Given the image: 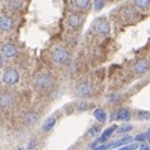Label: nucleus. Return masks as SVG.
I'll use <instances>...</instances> for the list:
<instances>
[{"mask_svg":"<svg viewBox=\"0 0 150 150\" xmlns=\"http://www.w3.org/2000/svg\"><path fill=\"white\" fill-rule=\"evenodd\" d=\"M34 85L37 88H39V90H48V88H51L53 85V78L51 74L40 72L37 74L34 78Z\"/></svg>","mask_w":150,"mask_h":150,"instance_id":"f257e3e1","label":"nucleus"},{"mask_svg":"<svg viewBox=\"0 0 150 150\" xmlns=\"http://www.w3.org/2000/svg\"><path fill=\"white\" fill-rule=\"evenodd\" d=\"M51 56L53 58V61L57 62V63H64V62L68 59L69 53L67 52V49L66 48L61 47V45H57V47H54L52 49Z\"/></svg>","mask_w":150,"mask_h":150,"instance_id":"f03ea898","label":"nucleus"},{"mask_svg":"<svg viewBox=\"0 0 150 150\" xmlns=\"http://www.w3.org/2000/svg\"><path fill=\"white\" fill-rule=\"evenodd\" d=\"M93 29L98 33V34L106 35V34H109V33H110L111 27H110V24H109L107 20H105V19H98V20H96V22H95Z\"/></svg>","mask_w":150,"mask_h":150,"instance_id":"7ed1b4c3","label":"nucleus"},{"mask_svg":"<svg viewBox=\"0 0 150 150\" xmlns=\"http://www.w3.org/2000/svg\"><path fill=\"white\" fill-rule=\"evenodd\" d=\"M3 81L6 85H15L19 81V73L15 69H8L3 74Z\"/></svg>","mask_w":150,"mask_h":150,"instance_id":"20e7f679","label":"nucleus"},{"mask_svg":"<svg viewBox=\"0 0 150 150\" xmlns=\"http://www.w3.org/2000/svg\"><path fill=\"white\" fill-rule=\"evenodd\" d=\"M82 23H83V16L80 14H71L68 16V24L71 28L77 29L82 25Z\"/></svg>","mask_w":150,"mask_h":150,"instance_id":"39448f33","label":"nucleus"},{"mask_svg":"<svg viewBox=\"0 0 150 150\" xmlns=\"http://www.w3.org/2000/svg\"><path fill=\"white\" fill-rule=\"evenodd\" d=\"M13 20H11L9 16H5V15H3V16H0V30H3V32H9L13 29Z\"/></svg>","mask_w":150,"mask_h":150,"instance_id":"423d86ee","label":"nucleus"},{"mask_svg":"<svg viewBox=\"0 0 150 150\" xmlns=\"http://www.w3.org/2000/svg\"><path fill=\"white\" fill-rule=\"evenodd\" d=\"M76 95L81 97H87L91 95V86L88 83H80L76 88Z\"/></svg>","mask_w":150,"mask_h":150,"instance_id":"0eeeda50","label":"nucleus"},{"mask_svg":"<svg viewBox=\"0 0 150 150\" xmlns=\"http://www.w3.org/2000/svg\"><path fill=\"white\" fill-rule=\"evenodd\" d=\"M148 69H149V62H148V59H145V58L139 59L134 66V71L136 73H144V72H146Z\"/></svg>","mask_w":150,"mask_h":150,"instance_id":"6e6552de","label":"nucleus"},{"mask_svg":"<svg viewBox=\"0 0 150 150\" xmlns=\"http://www.w3.org/2000/svg\"><path fill=\"white\" fill-rule=\"evenodd\" d=\"M14 98L13 96L8 92H1L0 93V106L1 107H9L11 106V103H13Z\"/></svg>","mask_w":150,"mask_h":150,"instance_id":"1a4fd4ad","label":"nucleus"},{"mask_svg":"<svg viewBox=\"0 0 150 150\" xmlns=\"http://www.w3.org/2000/svg\"><path fill=\"white\" fill-rule=\"evenodd\" d=\"M117 129V126L116 125H111L110 127H107L105 131L102 132V135L100 136V139H98V141H101V143H105V141H107L110 139V137L112 136V134L115 132V130Z\"/></svg>","mask_w":150,"mask_h":150,"instance_id":"9d476101","label":"nucleus"},{"mask_svg":"<svg viewBox=\"0 0 150 150\" xmlns=\"http://www.w3.org/2000/svg\"><path fill=\"white\" fill-rule=\"evenodd\" d=\"M1 49H3V54L8 58H11L16 54V48L13 44H4Z\"/></svg>","mask_w":150,"mask_h":150,"instance_id":"9b49d317","label":"nucleus"},{"mask_svg":"<svg viewBox=\"0 0 150 150\" xmlns=\"http://www.w3.org/2000/svg\"><path fill=\"white\" fill-rule=\"evenodd\" d=\"M93 117L97 120L100 124H102V122H105L107 120V114H106V111L103 109H96L93 111Z\"/></svg>","mask_w":150,"mask_h":150,"instance_id":"f8f14e48","label":"nucleus"},{"mask_svg":"<svg viewBox=\"0 0 150 150\" xmlns=\"http://www.w3.org/2000/svg\"><path fill=\"white\" fill-rule=\"evenodd\" d=\"M38 119H39L38 114H35V112H33V111L27 112L25 116H24V120H25V122H27V124H29V125L35 124L37 121H38Z\"/></svg>","mask_w":150,"mask_h":150,"instance_id":"ddd939ff","label":"nucleus"},{"mask_svg":"<svg viewBox=\"0 0 150 150\" xmlns=\"http://www.w3.org/2000/svg\"><path fill=\"white\" fill-rule=\"evenodd\" d=\"M132 140V137L131 136H125V137H122V139H120V140H117V141H115V143H112V144H110V148H119V146H125V145H129L130 144V141Z\"/></svg>","mask_w":150,"mask_h":150,"instance_id":"4468645a","label":"nucleus"},{"mask_svg":"<svg viewBox=\"0 0 150 150\" xmlns=\"http://www.w3.org/2000/svg\"><path fill=\"white\" fill-rule=\"evenodd\" d=\"M131 117V114H130V110L127 109H120L117 112V119L121 120V121H129Z\"/></svg>","mask_w":150,"mask_h":150,"instance_id":"2eb2a0df","label":"nucleus"},{"mask_svg":"<svg viewBox=\"0 0 150 150\" xmlns=\"http://www.w3.org/2000/svg\"><path fill=\"white\" fill-rule=\"evenodd\" d=\"M72 5L76 8V9L85 10L90 6V1H87V0H74V1H72Z\"/></svg>","mask_w":150,"mask_h":150,"instance_id":"dca6fc26","label":"nucleus"},{"mask_svg":"<svg viewBox=\"0 0 150 150\" xmlns=\"http://www.w3.org/2000/svg\"><path fill=\"white\" fill-rule=\"evenodd\" d=\"M54 125H56V119L53 117V116H51V117H48L45 121L43 122V130L44 131H49V130H52L53 127H54Z\"/></svg>","mask_w":150,"mask_h":150,"instance_id":"f3484780","label":"nucleus"},{"mask_svg":"<svg viewBox=\"0 0 150 150\" xmlns=\"http://www.w3.org/2000/svg\"><path fill=\"white\" fill-rule=\"evenodd\" d=\"M134 4H135L136 8L143 9V10L149 9V8H150V0H135Z\"/></svg>","mask_w":150,"mask_h":150,"instance_id":"a211bd4d","label":"nucleus"},{"mask_svg":"<svg viewBox=\"0 0 150 150\" xmlns=\"http://www.w3.org/2000/svg\"><path fill=\"white\" fill-rule=\"evenodd\" d=\"M121 15L124 16L125 19H130V18H134L135 16V11H134L132 8L126 6V8H124V9L121 10Z\"/></svg>","mask_w":150,"mask_h":150,"instance_id":"6ab92c4d","label":"nucleus"},{"mask_svg":"<svg viewBox=\"0 0 150 150\" xmlns=\"http://www.w3.org/2000/svg\"><path fill=\"white\" fill-rule=\"evenodd\" d=\"M6 5H8V8H9V9H11V10H18V9H20V8H22L23 1H18V0H11V1H8V3H6Z\"/></svg>","mask_w":150,"mask_h":150,"instance_id":"aec40b11","label":"nucleus"},{"mask_svg":"<svg viewBox=\"0 0 150 150\" xmlns=\"http://www.w3.org/2000/svg\"><path fill=\"white\" fill-rule=\"evenodd\" d=\"M137 119L143 120V121H145V120H149L150 119V111H146V110L137 111Z\"/></svg>","mask_w":150,"mask_h":150,"instance_id":"412c9836","label":"nucleus"},{"mask_svg":"<svg viewBox=\"0 0 150 150\" xmlns=\"http://www.w3.org/2000/svg\"><path fill=\"white\" fill-rule=\"evenodd\" d=\"M93 6H95V10L98 11L105 6V1H98V0H96V1H93Z\"/></svg>","mask_w":150,"mask_h":150,"instance_id":"4be33fe9","label":"nucleus"},{"mask_svg":"<svg viewBox=\"0 0 150 150\" xmlns=\"http://www.w3.org/2000/svg\"><path fill=\"white\" fill-rule=\"evenodd\" d=\"M131 129H132L131 125H124V126H121L119 129V132L120 134H122V132H129V131H131Z\"/></svg>","mask_w":150,"mask_h":150,"instance_id":"5701e85b","label":"nucleus"},{"mask_svg":"<svg viewBox=\"0 0 150 150\" xmlns=\"http://www.w3.org/2000/svg\"><path fill=\"white\" fill-rule=\"evenodd\" d=\"M137 149V144H129V145H125V146L120 148L117 150H135Z\"/></svg>","mask_w":150,"mask_h":150,"instance_id":"b1692460","label":"nucleus"},{"mask_svg":"<svg viewBox=\"0 0 150 150\" xmlns=\"http://www.w3.org/2000/svg\"><path fill=\"white\" fill-rule=\"evenodd\" d=\"M119 97H120L119 95H110L107 100H109V102H116L119 100Z\"/></svg>","mask_w":150,"mask_h":150,"instance_id":"393cba45","label":"nucleus"},{"mask_svg":"<svg viewBox=\"0 0 150 150\" xmlns=\"http://www.w3.org/2000/svg\"><path fill=\"white\" fill-rule=\"evenodd\" d=\"M145 137H146V136H145L144 134H139V135H136V136L134 137V140H135V141H141V143H143V141L145 140Z\"/></svg>","mask_w":150,"mask_h":150,"instance_id":"a878e982","label":"nucleus"},{"mask_svg":"<svg viewBox=\"0 0 150 150\" xmlns=\"http://www.w3.org/2000/svg\"><path fill=\"white\" fill-rule=\"evenodd\" d=\"M98 132H100V127L98 126H93L90 130V135H96V134H98Z\"/></svg>","mask_w":150,"mask_h":150,"instance_id":"bb28decb","label":"nucleus"},{"mask_svg":"<svg viewBox=\"0 0 150 150\" xmlns=\"http://www.w3.org/2000/svg\"><path fill=\"white\" fill-rule=\"evenodd\" d=\"M107 148H110V144L109 145H100V146H96L92 150H106Z\"/></svg>","mask_w":150,"mask_h":150,"instance_id":"cd10ccee","label":"nucleus"},{"mask_svg":"<svg viewBox=\"0 0 150 150\" xmlns=\"http://www.w3.org/2000/svg\"><path fill=\"white\" fill-rule=\"evenodd\" d=\"M35 144H37V143H35V140L33 139L30 143L28 144V149H29V150H33V149H34V146H35Z\"/></svg>","mask_w":150,"mask_h":150,"instance_id":"c85d7f7f","label":"nucleus"},{"mask_svg":"<svg viewBox=\"0 0 150 150\" xmlns=\"http://www.w3.org/2000/svg\"><path fill=\"white\" fill-rule=\"evenodd\" d=\"M140 150H150L149 149V145L145 144V143H141L140 144Z\"/></svg>","mask_w":150,"mask_h":150,"instance_id":"c756f323","label":"nucleus"},{"mask_svg":"<svg viewBox=\"0 0 150 150\" xmlns=\"http://www.w3.org/2000/svg\"><path fill=\"white\" fill-rule=\"evenodd\" d=\"M146 139L149 140V143H150V129L148 130V134H146Z\"/></svg>","mask_w":150,"mask_h":150,"instance_id":"7c9ffc66","label":"nucleus"},{"mask_svg":"<svg viewBox=\"0 0 150 150\" xmlns=\"http://www.w3.org/2000/svg\"><path fill=\"white\" fill-rule=\"evenodd\" d=\"M3 66V58H1V54H0V67Z\"/></svg>","mask_w":150,"mask_h":150,"instance_id":"2f4dec72","label":"nucleus"},{"mask_svg":"<svg viewBox=\"0 0 150 150\" xmlns=\"http://www.w3.org/2000/svg\"><path fill=\"white\" fill-rule=\"evenodd\" d=\"M16 150H24V149H22V148H19V149H16Z\"/></svg>","mask_w":150,"mask_h":150,"instance_id":"473e14b6","label":"nucleus"}]
</instances>
